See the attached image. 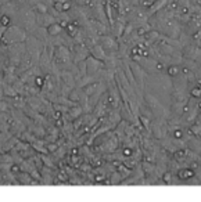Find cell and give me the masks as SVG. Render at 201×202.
Segmentation results:
<instances>
[{
    "mask_svg": "<svg viewBox=\"0 0 201 202\" xmlns=\"http://www.w3.org/2000/svg\"><path fill=\"white\" fill-rule=\"evenodd\" d=\"M14 24L21 25L28 32H31L38 25L36 24V14L28 4L18 7L15 11V15H14Z\"/></svg>",
    "mask_w": 201,
    "mask_h": 202,
    "instance_id": "6da1fadb",
    "label": "cell"
},
{
    "mask_svg": "<svg viewBox=\"0 0 201 202\" xmlns=\"http://www.w3.org/2000/svg\"><path fill=\"white\" fill-rule=\"evenodd\" d=\"M29 32L18 24H13L4 29V33L2 36V46H10L14 43L25 42Z\"/></svg>",
    "mask_w": 201,
    "mask_h": 202,
    "instance_id": "7a4b0ae2",
    "label": "cell"
},
{
    "mask_svg": "<svg viewBox=\"0 0 201 202\" xmlns=\"http://www.w3.org/2000/svg\"><path fill=\"white\" fill-rule=\"evenodd\" d=\"M25 45H27V51L29 53V54L35 58V61L39 64L40 54H42V51H43V48H44V46H46V45H44L42 40L36 39L35 36H32L31 33L28 35L27 40H25Z\"/></svg>",
    "mask_w": 201,
    "mask_h": 202,
    "instance_id": "3957f363",
    "label": "cell"
},
{
    "mask_svg": "<svg viewBox=\"0 0 201 202\" xmlns=\"http://www.w3.org/2000/svg\"><path fill=\"white\" fill-rule=\"evenodd\" d=\"M56 21H57V20H56V17L53 15V14H50V13L36 14V24H38L39 26L47 28V26H50L51 24H54Z\"/></svg>",
    "mask_w": 201,
    "mask_h": 202,
    "instance_id": "277c9868",
    "label": "cell"
},
{
    "mask_svg": "<svg viewBox=\"0 0 201 202\" xmlns=\"http://www.w3.org/2000/svg\"><path fill=\"white\" fill-rule=\"evenodd\" d=\"M29 33L32 35V36H35L36 39H39V40H42L44 43V45H47V42H49V33H47V28H44V26H39V25H36V26L32 29Z\"/></svg>",
    "mask_w": 201,
    "mask_h": 202,
    "instance_id": "5b68a950",
    "label": "cell"
},
{
    "mask_svg": "<svg viewBox=\"0 0 201 202\" xmlns=\"http://www.w3.org/2000/svg\"><path fill=\"white\" fill-rule=\"evenodd\" d=\"M62 32H64V26L58 21H56L54 24H51L50 26H47V33L50 38H56L58 35H61Z\"/></svg>",
    "mask_w": 201,
    "mask_h": 202,
    "instance_id": "8992f818",
    "label": "cell"
},
{
    "mask_svg": "<svg viewBox=\"0 0 201 202\" xmlns=\"http://www.w3.org/2000/svg\"><path fill=\"white\" fill-rule=\"evenodd\" d=\"M13 24H14V20H13L11 15H8V14H6V13L0 14V25H2V26L7 28V26H10V25H13Z\"/></svg>",
    "mask_w": 201,
    "mask_h": 202,
    "instance_id": "52a82bcc",
    "label": "cell"
},
{
    "mask_svg": "<svg viewBox=\"0 0 201 202\" xmlns=\"http://www.w3.org/2000/svg\"><path fill=\"white\" fill-rule=\"evenodd\" d=\"M11 104L6 98H0V112H11Z\"/></svg>",
    "mask_w": 201,
    "mask_h": 202,
    "instance_id": "ba28073f",
    "label": "cell"
},
{
    "mask_svg": "<svg viewBox=\"0 0 201 202\" xmlns=\"http://www.w3.org/2000/svg\"><path fill=\"white\" fill-rule=\"evenodd\" d=\"M11 2L17 7H21V6H25V4H27V0H11Z\"/></svg>",
    "mask_w": 201,
    "mask_h": 202,
    "instance_id": "9c48e42d",
    "label": "cell"
},
{
    "mask_svg": "<svg viewBox=\"0 0 201 202\" xmlns=\"http://www.w3.org/2000/svg\"><path fill=\"white\" fill-rule=\"evenodd\" d=\"M42 2H43L46 6H49V7H53V6H54V3H56L54 0H42Z\"/></svg>",
    "mask_w": 201,
    "mask_h": 202,
    "instance_id": "30bf717a",
    "label": "cell"
},
{
    "mask_svg": "<svg viewBox=\"0 0 201 202\" xmlns=\"http://www.w3.org/2000/svg\"><path fill=\"white\" fill-rule=\"evenodd\" d=\"M4 29H6L4 26H0V47H2V36H3V33H4Z\"/></svg>",
    "mask_w": 201,
    "mask_h": 202,
    "instance_id": "8fae6325",
    "label": "cell"
}]
</instances>
